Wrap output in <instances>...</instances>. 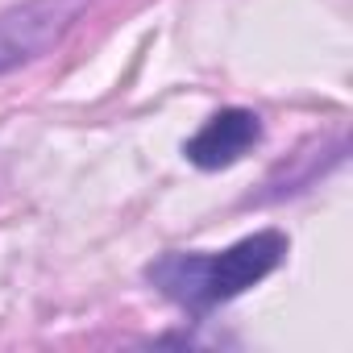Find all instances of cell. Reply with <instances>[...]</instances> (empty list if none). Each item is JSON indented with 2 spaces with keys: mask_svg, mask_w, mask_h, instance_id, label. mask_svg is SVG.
<instances>
[{
  "mask_svg": "<svg viewBox=\"0 0 353 353\" xmlns=\"http://www.w3.org/2000/svg\"><path fill=\"white\" fill-rule=\"evenodd\" d=\"M262 137V121L250 108H221L212 121H204V129L183 145L188 162H196L200 170H221L233 166L237 158H245Z\"/></svg>",
  "mask_w": 353,
  "mask_h": 353,
  "instance_id": "cell-3",
  "label": "cell"
},
{
  "mask_svg": "<svg viewBox=\"0 0 353 353\" xmlns=\"http://www.w3.org/2000/svg\"><path fill=\"white\" fill-rule=\"evenodd\" d=\"M283 254H287V237L279 229H262L221 254H166L145 270V279L192 316H204L237 299L254 283H262L283 262Z\"/></svg>",
  "mask_w": 353,
  "mask_h": 353,
  "instance_id": "cell-1",
  "label": "cell"
},
{
  "mask_svg": "<svg viewBox=\"0 0 353 353\" xmlns=\"http://www.w3.org/2000/svg\"><path fill=\"white\" fill-rule=\"evenodd\" d=\"M92 0H17L0 13V75H9L67 38Z\"/></svg>",
  "mask_w": 353,
  "mask_h": 353,
  "instance_id": "cell-2",
  "label": "cell"
}]
</instances>
